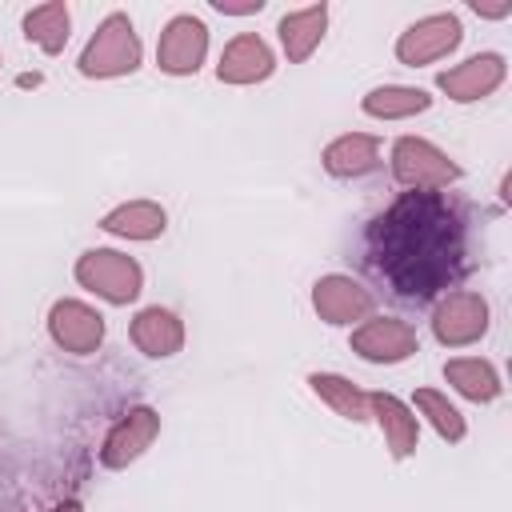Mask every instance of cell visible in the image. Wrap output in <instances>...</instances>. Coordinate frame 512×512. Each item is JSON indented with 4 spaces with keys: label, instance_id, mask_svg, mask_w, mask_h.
<instances>
[{
    "label": "cell",
    "instance_id": "6da1fadb",
    "mask_svg": "<svg viewBox=\"0 0 512 512\" xmlns=\"http://www.w3.org/2000/svg\"><path fill=\"white\" fill-rule=\"evenodd\" d=\"M372 264L408 300L448 288L464 264V220L440 192H404L368 228Z\"/></svg>",
    "mask_w": 512,
    "mask_h": 512
},
{
    "label": "cell",
    "instance_id": "7a4b0ae2",
    "mask_svg": "<svg viewBox=\"0 0 512 512\" xmlns=\"http://www.w3.org/2000/svg\"><path fill=\"white\" fill-rule=\"evenodd\" d=\"M140 60H144V44L136 24L128 20V12H108L88 36L76 68L88 80H120V76H132Z\"/></svg>",
    "mask_w": 512,
    "mask_h": 512
},
{
    "label": "cell",
    "instance_id": "3957f363",
    "mask_svg": "<svg viewBox=\"0 0 512 512\" xmlns=\"http://www.w3.org/2000/svg\"><path fill=\"white\" fill-rule=\"evenodd\" d=\"M388 168H392V180L408 192H444L464 176V168L424 136H396Z\"/></svg>",
    "mask_w": 512,
    "mask_h": 512
},
{
    "label": "cell",
    "instance_id": "277c9868",
    "mask_svg": "<svg viewBox=\"0 0 512 512\" xmlns=\"http://www.w3.org/2000/svg\"><path fill=\"white\" fill-rule=\"evenodd\" d=\"M72 272H76L80 288H88L92 296H100L104 304H116V308L132 304L144 292V268L120 248H88V252H80Z\"/></svg>",
    "mask_w": 512,
    "mask_h": 512
},
{
    "label": "cell",
    "instance_id": "5b68a950",
    "mask_svg": "<svg viewBox=\"0 0 512 512\" xmlns=\"http://www.w3.org/2000/svg\"><path fill=\"white\" fill-rule=\"evenodd\" d=\"M488 324H492L488 300L480 292H468V288L444 292L436 300V308H432V336L444 348H468V344L484 340Z\"/></svg>",
    "mask_w": 512,
    "mask_h": 512
},
{
    "label": "cell",
    "instance_id": "8992f818",
    "mask_svg": "<svg viewBox=\"0 0 512 512\" xmlns=\"http://www.w3.org/2000/svg\"><path fill=\"white\" fill-rule=\"evenodd\" d=\"M464 40V24L456 12H432V16H420L412 20L400 36H396V60L408 64V68H424V64H436L444 60L448 52H456Z\"/></svg>",
    "mask_w": 512,
    "mask_h": 512
},
{
    "label": "cell",
    "instance_id": "52a82bcc",
    "mask_svg": "<svg viewBox=\"0 0 512 512\" xmlns=\"http://www.w3.org/2000/svg\"><path fill=\"white\" fill-rule=\"evenodd\" d=\"M348 348L364 360V364H404L408 356L420 352V336L408 320L400 316H368L352 328Z\"/></svg>",
    "mask_w": 512,
    "mask_h": 512
},
{
    "label": "cell",
    "instance_id": "ba28073f",
    "mask_svg": "<svg viewBox=\"0 0 512 512\" xmlns=\"http://www.w3.org/2000/svg\"><path fill=\"white\" fill-rule=\"evenodd\" d=\"M208 60V24L192 12L172 16L156 40V68L164 76H196Z\"/></svg>",
    "mask_w": 512,
    "mask_h": 512
},
{
    "label": "cell",
    "instance_id": "9c48e42d",
    "mask_svg": "<svg viewBox=\"0 0 512 512\" xmlns=\"http://www.w3.org/2000/svg\"><path fill=\"white\" fill-rule=\"evenodd\" d=\"M312 308H316V316H320L324 324L348 328V324H360V320L372 316L376 296H372V288H364L356 276H348V272H328V276H320V280L312 284Z\"/></svg>",
    "mask_w": 512,
    "mask_h": 512
},
{
    "label": "cell",
    "instance_id": "30bf717a",
    "mask_svg": "<svg viewBox=\"0 0 512 512\" xmlns=\"http://www.w3.org/2000/svg\"><path fill=\"white\" fill-rule=\"evenodd\" d=\"M48 336L60 352L72 356H92L104 344V316L76 296H64L48 308Z\"/></svg>",
    "mask_w": 512,
    "mask_h": 512
},
{
    "label": "cell",
    "instance_id": "8fae6325",
    "mask_svg": "<svg viewBox=\"0 0 512 512\" xmlns=\"http://www.w3.org/2000/svg\"><path fill=\"white\" fill-rule=\"evenodd\" d=\"M504 80H508V60L500 52H476V56L444 68L436 76V88L456 104H476V100L492 96Z\"/></svg>",
    "mask_w": 512,
    "mask_h": 512
},
{
    "label": "cell",
    "instance_id": "7c38bea8",
    "mask_svg": "<svg viewBox=\"0 0 512 512\" xmlns=\"http://www.w3.org/2000/svg\"><path fill=\"white\" fill-rule=\"evenodd\" d=\"M156 436H160V412L148 404H136L108 428V436L100 444V464L104 468H128L132 460H140L152 448Z\"/></svg>",
    "mask_w": 512,
    "mask_h": 512
},
{
    "label": "cell",
    "instance_id": "4fadbf2b",
    "mask_svg": "<svg viewBox=\"0 0 512 512\" xmlns=\"http://www.w3.org/2000/svg\"><path fill=\"white\" fill-rule=\"evenodd\" d=\"M276 72V52L268 48L264 36L256 32H240L224 44L220 60H216V80L232 84V88H248V84H264Z\"/></svg>",
    "mask_w": 512,
    "mask_h": 512
},
{
    "label": "cell",
    "instance_id": "5bb4252c",
    "mask_svg": "<svg viewBox=\"0 0 512 512\" xmlns=\"http://www.w3.org/2000/svg\"><path fill=\"white\" fill-rule=\"evenodd\" d=\"M368 416L376 420L392 460H408L420 448V416L392 392H368Z\"/></svg>",
    "mask_w": 512,
    "mask_h": 512
},
{
    "label": "cell",
    "instance_id": "9a60e30c",
    "mask_svg": "<svg viewBox=\"0 0 512 512\" xmlns=\"http://www.w3.org/2000/svg\"><path fill=\"white\" fill-rule=\"evenodd\" d=\"M128 336H132V344H136L148 360H172V356L184 348V320H180L172 308L148 304V308H140V312L132 316Z\"/></svg>",
    "mask_w": 512,
    "mask_h": 512
},
{
    "label": "cell",
    "instance_id": "2e32d148",
    "mask_svg": "<svg viewBox=\"0 0 512 512\" xmlns=\"http://www.w3.org/2000/svg\"><path fill=\"white\" fill-rule=\"evenodd\" d=\"M320 164L336 180H360L380 168V136L376 132H344L324 144Z\"/></svg>",
    "mask_w": 512,
    "mask_h": 512
},
{
    "label": "cell",
    "instance_id": "e0dca14e",
    "mask_svg": "<svg viewBox=\"0 0 512 512\" xmlns=\"http://www.w3.org/2000/svg\"><path fill=\"white\" fill-rule=\"evenodd\" d=\"M324 32H328V4H308V8L284 12L276 24V36H280L288 64H304L320 48Z\"/></svg>",
    "mask_w": 512,
    "mask_h": 512
},
{
    "label": "cell",
    "instance_id": "ac0fdd59",
    "mask_svg": "<svg viewBox=\"0 0 512 512\" xmlns=\"http://www.w3.org/2000/svg\"><path fill=\"white\" fill-rule=\"evenodd\" d=\"M168 228V212L156 200H124L100 216V232L120 236V240H156Z\"/></svg>",
    "mask_w": 512,
    "mask_h": 512
},
{
    "label": "cell",
    "instance_id": "d6986e66",
    "mask_svg": "<svg viewBox=\"0 0 512 512\" xmlns=\"http://www.w3.org/2000/svg\"><path fill=\"white\" fill-rule=\"evenodd\" d=\"M444 380L452 384V392H460L472 404H492L504 392L496 364L484 360V356H452L444 364Z\"/></svg>",
    "mask_w": 512,
    "mask_h": 512
},
{
    "label": "cell",
    "instance_id": "ffe728a7",
    "mask_svg": "<svg viewBox=\"0 0 512 512\" xmlns=\"http://www.w3.org/2000/svg\"><path fill=\"white\" fill-rule=\"evenodd\" d=\"M24 40L36 44L44 56H60L68 36H72V12L64 0H48V4H36L24 12Z\"/></svg>",
    "mask_w": 512,
    "mask_h": 512
},
{
    "label": "cell",
    "instance_id": "44dd1931",
    "mask_svg": "<svg viewBox=\"0 0 512 512\" xmlns=\"http://www.w3.org/2000/svg\"><path fill=\"white\" fill-rule=\"evenodd\" d=\"M432 108V96L412 84H380L360 96V112L372 120H412Z\"/></svg>",
    "mask_w": 512,
    "mask_h": 512
},
{
    "label": "cell",
    "instance_id": "7402d4cb",
    "mask_svg": "<svg viewBox=\"0 0 512 512\" xmlns=\"http://www.w3.org/2000/svg\"><path fill=\"white\" fill-rule=\"evenodd\" d=\"M308 388H312V396H320L340 420H348V424L372 420V416H368V392H364L360 384H352L348 376H340V372H308Z\"/></svg>",
    "mask_w": 512,
    "mask_h": 512
},
{
    "label": "cell",
    "instance_id": "603a6c76",
    "mask_svg": "<svg viewBox=\"0 0 512 512\" xmlns=\"http://www.w3.org/2000/svg\"><path fill=\"white\" fill-rule=\"evenodd\" d=\"M412 404H416L412 412H420V416L432 424V432H436L440 440L460 444V440L468 436V420H464V412H460L444 392H436V388H416Z\"/></svg>",
    "mask_w": 512,
    "mask_h": 512
},
{
    "label": "cell",
    "instance_id": "cb8c5ba5",
    "mask_svg": "<svg viewBox=\"0 0 512 512\" xmlns=\"http://www.w3.org/2000/svg\"><path fill=\"white\" fill-rule=\"evenodd\" d=\"M212 8L220 16H256L264 8V0H212Z\"/></svg>",
    "mask_w": 512,
    "mask_h": 512
},
{
    "label": "cell",
    "instance_id": "d4e9b609",
    "mask_svg": "<svg viewBox=\"0 0 512 512\" xmlns=\"http://www.w3.org/2000/svg\"><path fill=\"white\" fill-rule=\"evenodd\" d=\"M472 12H476V16H488V20H500V16L512 12V4H496V8H480V4H472Z\"/></svg>",
    "mask_w": 512,
    "mask_h": 512
},
{
    "label": "cell",
    "instance_id": "484cf974",
    "mask_svg": "<svg viewBox=\"0 0 512 512\" xmlns=\"http://www.w3.org/2000/svg\"><path fill=\"white\" fill-rule=\"evenodd\" d=\"M44 512H84V508H80V500H60V504H48Z\"/></svg>",
    "mask_w": 512,
    "mask_h": 512
},
{
    "label": "cell",
    "instance_id": "4316f807",
    "mask_svg": "<svg viewBox=\"0 0 512 512\" xmlns=\"http://www.w3.org/2000/svg\"><path fill=\"white\" fill-rule=\"evenodd\" d=\"M0 64H4V60H0Z\"/></svg>",
    "mask_w": 512,
    "mask_h": 512
}]
</instances>
